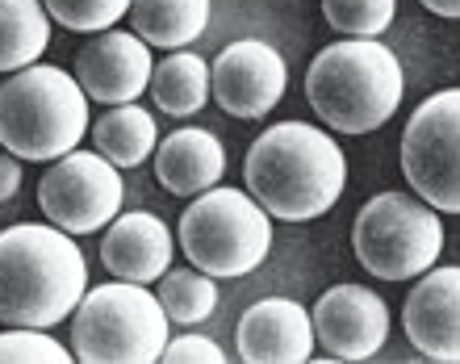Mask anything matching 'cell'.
<instances>
[{"mask_svg":"<svg viewBox=\"0 0 460 364\" xmlns=\"http://www.w3.org/2000/svg\"><path fill=\"white\" fill-rule=\"evenodd\" d=\"M247 193L280 222H314L348 189V155L318 126L277 121L247 151Z\"/></svg>","mask_w":460,"mask_h":364,"instance_id":"obj_1","label":"cell"},{"mask_svg":"<svg viewBox=\"0 0 460 364\" xmlns=\"http://www.w3.org/2000/svg\"><path fill=\"white\" fill-rule=\"evenodd\" d=\"M151 97L172 118H193L209 101V63L193 50H172L164 63L151 67Z\"/></svg>","mask_w":460,"mask_h":364,"instance_id":"obj_19","label":"cell"},{"mask_svg":"<svg viewBox=\"0 0 460 364\" xmlns=\"http://www.w3.org/2000/svg\"><path fill=\"white\" fill-rule=\"evenodd\" d=\"M272 218L243 189H206L181 218V247L206 277H247L272 252Z\"/></svg>","mask_w":460,"mask_h":364,"instance_id":"obj_6","label":"cell"},{"mask_svg":"<svg viewBox=\"0 0 460 364\" xmlns=\"http://www.w3.org/2000/svg\"><path fill=\"white\" fill-rule=\"evenodd\" d=\"M50 47V13L42 0H0V72H22Z\"/></svg>","mask_w":460,"mask_h":364,"instance_id":"obj_20","label":"cell"},{"mask_svg":"<svg viewBox=\"0 0 460 364\" xmlns=\"http://www.w3.org/2000/svg\"><path fill=\"white\" fill-rule=\"evenodd\" d=\"M42 9L75 34H101L130 13V0H42Z\"/></svg>","mask_w":460,"mask_h":364,"instance_id":"obj_23","label":"cell"},{"mask_svg":"<svg viewBox=\"0 0 460 364\" xmlns=\"http://www.w3.org/2000/svg\"><path fill=\"white\" fill-rule=\"evenodd\" d=\"M17 189H22V159L0 146V201L17 197Z\"/></svg>","mask_w":460,"mask_h":364,"instance_id":"obj_26","label":"cell"},{"mask_svg":"<svg viewBox=\"0 0 460 364\" xmlns=\"http://www.w3.org/2000/svg\"><path fill=\"white\" fill-rule=\"evenodd\" d=\"M88 293V264L59 226L17 222L0 231V323L47 331Z\"/></svg>","mask_w":460,"mask_h":364,"instance_id":"obj_2","label":"cell"},{"mask_svg":"<svg viewBox=\"0 0 460 364\" xmlns=\"http://www.w3.org/2000/svg\"><path fill=\"white\" fill-rule=\"evenodd\" d=\"M88 134V97L72 72L30 63L0 80V146L17 159H59Z\"/></svg>","mask_w":460,"mask_h":364,"instance_id":"obj_4","label":"cell"},{"mask_svg":"<svg viewBox=\"0 0 460 364\" xmlns=\"http://www.w3.org/2000/svg\"><path fill=\"white\" fill-rule=\"evenodd\" d=\"M159 360L168 364H226V352H222L214 340L206 335H176V340L164 343V356Z\"/></svg>","mask_w":460,"mask_h":364,"instance_id":"obj_25","label":"cell"},{"mask_svg":"<svg viewBox=\"0 0 460 364\" xmlns=\"http://www.w3.org/2000/svg\"><path fill=\"white\" fill-rule=\"evenodd\" d=\"M159 306L168 323H181V327H193V323H206L218 306V285L214 277H206L201 268H168L159 277Z\"/></svg>","mask_w":460,"mask_h":364,"instance_id":"obj_21","label":"cell"},{"mask_svg":"<svg viewBox=\"0 0 460 364\" xmlns=\"http://www.w3.org/2000/svg\"><path fill=\"white\" fill-rule=\"evenodd\" d=\"M176 243H172L168 222L134 209V214H118L110 222V231L101 239V264L118 280H134V285H151L172 268Z\"/></svg>","mask_w":460,"mask_h":364,"instance_id":"obj_15","label":"cell"},{"mask_svg":"<svg viewBox=\"0 0 460 364\" xmlns=\"http://www.w3.org/2000/svg\"><path fill=\"white\" fill-rule=\"evenodd\" d=\"M314 343L331 360H368L389 335V306L368 285H335L314 302Z\"/></svg>","mask_w":460,"mask_h":364,"instance_id":"obj_11","label":"cell"},{"mask_svg":"<svg viewBox=\"0 0 460 364\" xmlns=\"http://www.w3.org/2000/svg\"><path fill=\"white\" fill-rule=\"evenodd\" d=\"M97 155H105L113 168H138L159 143V126L143 105H113L93 121Z\"/></svg>","mask_w":460,"mask_h":364,"instance_id":"obj_18","label":"cell"},{"mask_svg":"<svg viewBox=\"0 0 460 364\" xmlns=\"http://www.w3.org/2000/svg\"><path fill=\"white\" fill-rule=\"evenodd\" d=\"M168 343V315L146 285L110 280L72 310V356L88 364H155Z\"/></svg>","mask_w":460,"mask_h":364,"instance_id":"obj_5","label":"cell"},{"mask_svg":"<svg viewBox=\"0 0 460 364\" xmlns=\"http://www.w3.org/2000/svg\"><path fill=\"white\" fill-rule=\"evenodd\" d=\"M406 75L398 55L376 38H343L314 55L305 72V97L318 121L340 134L381 130L402 105Z\"/></svg>","mask_w":460,"mask_h":364,"instance_id":"obj_3","label":"cell"},{"mask_svg":"<svg viewBox=\"0 0 460 364\" xmlns=\"http://www.w3.org/2000/svg\"><path fill=\"white\" fill-rule=\"evenodd\" d=\"M419 285L411 289L406 306H402V327L406 340L439 364L460 360V268H427L419 272Z\"/></svg>","mask_w":460,"mask_h":364,"instance_id":"obj_13","label":"cell"},{"mask_svg":"<svg viewBox=\"0 0 460 364\" xmlns=\"http://www.w3.org/2000/svg\"><path fill=\"white\" fill-rule=\"evenodd\" d=\"M460 93L444 88L427 97L411 113L402 130V172L411 181L414 197L427 201L436 214H456L460 209Z\"/></svg>","mask_w":460,"mask_h":364,"instance_id":"obj_8","label":"cell"},{"mask_svg":"<svg viewBox=\"0 0 460 364\" xmlns=\"http://www.w3.org/2000/svg\"><path fill=\"white\" fill-rule=\"evenodd\" d=\"M289 88V67L280 59L277 47H268L264 38H239L222 50L209 67V93L230 118L255 121L277 110L280 97Z\"/></svg>","mask_w":460,"mask_h":364,"instance_id":"obj_10","label":"cell"},{"mask_svg":"<svg viewBox=\"0 0 460 364\" xmlns=\"http://www.w3.org/2000/svg\"><path fill=\"white\" fill-rule=\"evenodd\" d=\"M130 25L146 47L184 50L206 34L209 0H130Z\"/></svg>","mask_w":460,"mask_h":364,"instance_id":"obj_17","label":"cell"},{"mask_svg":"<svg viewBox=\"0 0 460 364\" xmlns=\"http://www.w3.org/2000/svg\"><path fill=\"white\" fill-rule=\"evenodd\" d=\"M151 47L134 30H101L75 50V84L88 101L101 105H130L151 84Z\"/></svg>","mask_w":460,"mask_h":364,"instance_id":"obj_12","label":"cell"},{"mask_svg":"<svg viewBox=\"0 0 460 364\" xmlns=\"http://www.w3.org/2000/svg\"><path fill=\"white\" fill-rule=\"evenodd\" d=\"M72 352L38 327L0 331V364H67Z\"/></svg>","mask_w":460,"mask_h":364,"instance_id":"obj_24","label":"cell"},{"mask_svg":"<svg viewBox=\"0 0 460 364\" xmlns=\"http://www.w3.org/2000/svg\"><path fill=\"white\" fill-rule=\"evenodd\" d=\"M234 343L247 364H302L314 360V323L293 297H260L239 318Z\"/></svg>","mask_w":460,"mask_h":364,"instance_id":"obj_14","label":"cell"},{"mask_svg":"<svg viewBox=\"0 0 460 364\" xmlns=\"http://www.w3.org/2000/svg\"><path fill=\"white\" fill-rule=\"evenodd\" d=\"M423 9H431L436 17H456V13H460V0H423Z\"/></svg>","mask_w":460,"mask_h":364,"instance_id":"obj_27","label":"cell"},{"mask_svg":"<svg viewBox=\"0 0 460 364\" xmlns=\"http://www.w3.org/2000/svg\"><path fill=\"white\" fill-rule=\"evenodd\" d=\"M121 201H126L121 172L97 151H67L38 181V206L50 226L67 235H93L110 226L121 214Z\"/></svg>","mask_w":460,"mask_h":364,"instance_id":"obj_9","label":"cell"},{"mask_svg":"<svg viewBox=\"0 0 460 364\" xmlns=\"http://www.w3.org/2000/svg\"><path fill=\"white\" fill-rule=\"evenodd\" d=\"M226 172V151L209 130H172L155 143V181L176 197H197L214 189Z\"/></svg>","mask_w":460,"mask_h":364,"instance_id":"obj_16","label":"cell"},{"mask_svg":"<svg viewBox=\"0 0 460 364\" xmlns=\"http://www.w3.org/2000/svg\"><path fill=\"white\" fill-rule=\"evenodd\" d=\"M351 252L373 277L411 280L439 260L444 222L411 193H376L351 222Z\"/></svg>","mask_w":460,"mask_h":364,"instance_id":"obj_7","label":"cell"},{"mask_svg":"<svg viewBox=\"0 0 460 364\" xmlns=\"http://www.w3.org/2000/svg\"><path fill=\"white\" fill-rule=\"evenodd\" d=\"M398 0H323V17L331 30H340L348 38H376L385 34L394 22Z\"/></svg>","mask_w":460,"mask_h":364,"instance_id":"obj_22","label":"cell"}]
</instances>
